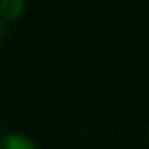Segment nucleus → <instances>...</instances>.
<instances>
[{"instance_id":"obj_1","label":"nucleus","mask_w":149,"mask_h":149,"mask_svg":"<svg viewBox=\"0 0 149 149\" xmlns=\"http://www.w3.org/2000/svg\"><path fill=\"white\" fill-rule=\"evenodd\" d=\"M0 149H37L33 139L23 133H4L0 137Z\"/></svg>"},{"instance_id":"obj_2","label":"nucleus","mask_w":149,"mask_h":149,"mask_svg":"<svg viewBox=\"0 0 149 149\" xmlns=\"http://www.w3.org/2000/svg\"><path fill=\"white\" fill-rule=\"evenodd\" d=\"M25 0H0V17L4 21H17L25 13Z\"/></svg>"},{"instance_id":"obj_3","label":"nucleus","mask_w":149,"mask_h":149,"mask_svg":"<svg viewBox=\"0 0 149 149\" xmlns=\"http://www.w3.org/2000/svg\"><path fill=\"white\" fill-rule=\"evenodd\" d=\"M4 35H6V21L0 17V39H2Z\"/></svg>"}]
</instances>
